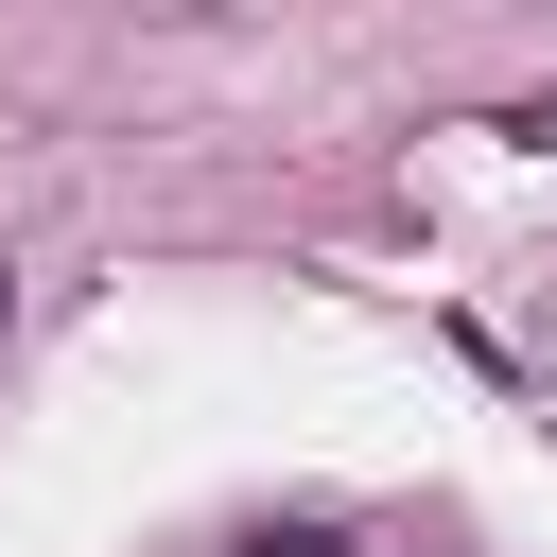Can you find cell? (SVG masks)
Wrapping results in <instances>:
<instances>
[{"mask_svg":"<svg viewBox=\"0 0 557 557\" xmlns=\"http://www.w3.org/2000/svg\"><path fill=\"white\" fill-rule=\"evenodd\" d=\"M0 313H17V278H0Z\"/></svg>","mask_w":557,"mask_h":557,"instance_id":"1","label":"cell"}]
</instances>
